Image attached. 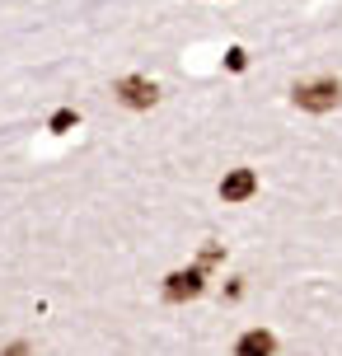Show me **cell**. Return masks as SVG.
<instances>
[{
  "label": "cell",
  "instance_id": "6da1fadb",
  "mask_svg": "<svg viewBox=\"0 0 342 356\" xmlns=\"http://www.w3.org/2000/svg\"><path fill=\"white\" fill-rule=\"evenodd\" d=\"M291 99L305 113H333L342 104V80H305V85L291 89Z\"/></svg>",
  "mask_w": 342,
  "mask_h": 356
},
{
  "label": "cell",
  "instance_id": "7a4b0ae2",
  "mask_svg": "<svg viewBox=\"0 0 342 356\" xmlns=\"http://www.w3.org/2000/svg\"><path fill=\"white\" fill-rule=\"evenodd\" d=\"M202 286H206V267H188V272H169L164 277V300H193V296H202Z\"/></svg>",
  "mask_w": 342,
  "mask_h": 356
},
{
  "label": "cell",
  "instance_id": "3957f363",
  "mask_svg": "<svg viewBox=\"0 0 342 356\" xmlns=\"http://www.w3.org/2000/svg\"><path fill=\"white\" fill-rule=\"evenodd\" d=\"M113 94H117L127 108H155L160 85H155V80H145V75H127V80H117V85H113Z\"/></svg>",
  "mask_w": 342,
  "mask_h": 356
},
{
  "label": "cell",
  "instance_id": "277c9868",
  "mask_svg": "<svg viewBox=\"0 0 342 356\" xmlns=\"http://www.w3.org/2000/svg\"><path fill=\"white\" fill-rule=\"evenodd\" d=\"M258 193V174L253 169H230V174L220 178V197L225 202H249Z\"/></svg>",
  "mask_w": 342,
  "mask_h": 356
},
{
  "label": "cell",
  "instance_id": "5b68a950",
  "mask_svg": "<svg viewBox=\"0 0 342 356\" xmlns=\"http://www.w3.org/2000/svg\"><path fill=\"white\" fill-rule=\"evenodd\" d=\"M234 356H277V338L268 328H249L244 338L234 342Z\"/></svg>",
  "mask_w": 342,
  "mask_h": 356
},
{
  "label": "cell",
  "instance_id": "8992f818",
  "mask_svg": "<svg viewBox=\"0 0 342 356\" xmlns=\"http://www.w3.org/2000/svg\"><path fill=\"white\" fill-rule=\"evenodd\" d=\"M225 66H230V71H244V66H249L244 47H230V52H225Z\"/></svg>",
  "mask_w": 342,
  "mask_h": 356
},
{
  "label": "cell",
  "instance_id": "52a82bcc",
  "mask_svg": "<svg viewBox=\"0 0 342 356\" xmlns=\"http://www.w3.org/2000/svg\"><path fill=\"white\" fill-rule=\"evenodd\" d=\"M66 127H75V113H71V108H61V113L52 118V131H66Z\"/></svg>",
  "mask_w": 342,
  "mask_h": 356
},
{
  "label": "cell",
  "instance_id": "ba28073f",
  "mask_svg": "<svg viewBox=\"0 0 342 356\" xmlns=\"http://www.w3.org/2000/svg\"><path fill=\"white\" fill-rule=\"evenodd\" d=\"M0 356H28V342H15V347H5Z\"/></svg>",
  "mask_w": 342,
  "mask_h": 356
}]
</instances>
